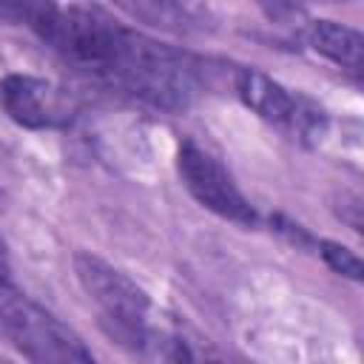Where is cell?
Instances as JSON below:
<instances>
[{
	"label": "cell",
	"mask_w": 364,
	"mask_h": 364,
	"mask_svg": "<svg viewBox=\"0 0 364 364\" xmlns=\"http://www.w3.org/2000/svg\"><path fill=\"white\" fill-rule=\"evenodd\" d=\"M14 11L80 71L165 111H182L199 91V63L185 51L125 28L97 6L23 3Z\"/></svg>",
	"instance_id": "obj_1"
},
{
	"label": "cell",
	"mask_w": 364,
	"mask_h": 364,
	"mask_svg": "<svg viewBox=\"0 0 364 364\" xmlns=\"http://www.w3.org/2000/svg\"><path fill=\"white\" fill-rule=\"evenodd\" d=\"M176 168H179V176L185 182V188L191 191V196L199 205H205L208 210L219 213L222 219H230V222H239V225H253L256 222V210L250 208V202L233 185V179L222 168V162L213 159L205 148H199L196 142H185L179 148Z\"/></svg>",
	"instance_id": "obj_4"
},
{
	"label": "cell",
	"mask_w": 364,
	"mask_h": 364,
	"mask_svg": "<svg viewBox=\"0 0 364 364\" xmlns=\"http://www.w3.org/2000/svg\"><path fill=\"white\" fill-rule=\"evenodd\" d=\"M0 287H14L11 262H9V253H6V245L3 242H0Z\"/></svg>",
	"instance_id": "obj_9"
},
{
	"label": "cell",
	"mask_w": 364,
	"mask_h": 364,
	"mask_svg": "<svg viewBox=\"0 0 364 364\" xmlns=\"http://www.w3.org/2000/svg\"><path fill=\"white\" fill-rule=\"evenodd\" d=\"M318 253L324 256V262L336 270V273H341V276H347V279H361V259L350 250V247H344V245H338V242H318Z\"/></svg>",
	"instance_id": "obj_8"
},
{
	"label": "cell",
	"mask_w": 364,
	"mask_h": 364,
	"mask_svg": "<svg viewBox=\"0 0 364 364\" xmlns=\"http://www.w3.org/2000/svg\"><path fill=\"white\" fill-rule=\"evenodd\" d=\"M307 40L327 60H333V63H338V65H344L350 71H358L361 68L364 37L355 28L341 26L336 20H316V23H310Z\"/></svg>",
	"instance_id": "obj_7"
},
{
	"label": "cell",
	"mask_w": 364,
	"mask_h": 364,
	"mask_svg": "<svg viewBox=\"0 0 364 364\" xmlns=\"http://www.w3.org/2000/svg\"><path fill=\"white\" fill-rule=\"evenodd\" d=\"M0 333L28 364H97L71 327L17 287H0Z\"/></svg>",
	"instance_id": "obj_3"
},
{
	"label": "cell",
	"mask_w": 364,
	"mask_h": 364,
	"mask_svg": "<svg viewBox=\"0 0 364 364\" xmlns=\"http://www.w3.org/2000/svg\"><path fill=\"white\" fill-rule=\"evenodd\" d=\"M236 94L262 119L293 128V131H304L307 122L316 119L313 114H307L301 108V102L284 85H279L276 80H270L267 74H262L256 68H239L236 71Z\"/></svg>",
	"instance_id": "obj_6"
},
{
	"label": "cell",
	"mask_w": 364,
	"mask_h": 364,
	"mask_svg": "<svg viewBox=\"0 0 364 364\" xmlns=\"http://www.w3.org/2000/svg\"><path fill=\"white\" fill-rule=\"evenodd\" d=\"M0 364H11V361H9V358H3V355H0Z\"/></svg>",
	"instance_id": "obj_10"
},
{
	"label": "cell",
	"mask_w": 364,
	"mask_h": 364,
	"mask_svg": "<svg viewBox=\"0 0 364 364\" xmlns=\"http://www.w3.org/2000/svg\"><path fill=\"white\" fill-rule=\"evenodd\" d=\"M0 108L23 128H54L71 117L65 97L31 74H9L0 80Z\"/></svg>",
	"instance_id": "obj_5"
},
{
	"label": "cell",
	"mask_w": 364,
	"mask_h": 364,
	"mask_svg": "<svg viewBox=\"0 0 364 364\" xmlns=\"http://www.w3.org/2000/svg\"><path fill=\"white\" fill-rule=\"evenodd\" d=\"M74 270L88 293V299L100 310V321L108 330V336L131 350H145L151 338V299L148 293L128 279L122 270L108 264L105 259L80 250L74 256Z\"/></svg>",
	"instance_id": "obj_2"
}]
</instances>
